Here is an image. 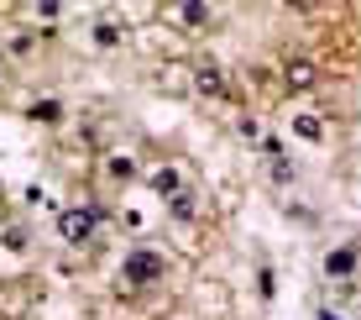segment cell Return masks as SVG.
<instances>
[{
  "label": "cell",
  "mask_w": 361,
  "mask_h": 320,
  "mask_svg": "<svg viewBox=\"0 0 361 320\" xmlns=\"http://www.w3.org/2000/svg\"><path fill=\"white\" fill-rule=\"evenodd\" d=\"M126 278H131V284H152V278H163V252H131L126 257Z\"/></svg>",
  "instance_id": "obj_1"
},
{
  "label": "cell",
  "mask_w": 361,
  "mask_h": 320,
  "mask_svg": "<svg viewBox=\"0 0 361 320\" xmlns=\"http://www.w3.org/2000/svg\"><path fill=\"white\" fill-rule=\"evenodd\" d=\"M58 231H63L68 242H84L94 231V211H84V205H79V211H63V215H58Z\"/></svg>",
  "instance_id": "obj_2"
},
{
  "label": "cell",
  "mask_w": 361,
  "mask_h": 320,
  "mask_svg": "<svg viewBox=\"0 0 361 320\" xmlns=\"http://www.w3.org/2000/svg\"><path fill=\"white\" fill-rule=\"evenodd\" d=\"M309 84H314V64L293 53V58H288V90H293V95H304Z\"/></svg>",
  "instance_id": "obj_3"
},
{
  "label": "cell",
  "mask_w": 361,
  "mask_h": 320,
  "mask_svg": "<svg viewBox=\"0 0 361 320\" xmlns=\"http://www.w3.org/2000/svg\"><path fill=\"white\" fill-rule=\"evenodd\" d=\"M325 273H330V278H351V273H356V247H335V252L325 257Z\"/></svg>",
  "instance_id": "obj_4"
},
{
  "label": "cell",
  "mask_w": 361,
  "mask_h": 320,
  "mask_svg": "<svg viewBox=\"0 0 361 320\" xmlns=\"http://www.w3.org/2000/svg\"><path fill=\"white\" fill-rule=\"evenodd\" d=\"M199 95H226V79H220V69L209 58L199 64Z\"/></svg>",
  "instance_id": "obj_5"
},
{
  "label": "cell",
  "mask_w": 361,
  "mask_h": 320,
  "mask_svg": "<svg viewBox=\"0 0 361 320\" xmlns=\"http://www.w3.org/2000/svg\"><path fill=\"white\" fill-rule=\"evenodd\" d=\"M178 21H189V27H204V21H209V6H204V0H189V6H178Z\"/></svg>",
  "instance_id": "obj_6"
},
{
  "label": "cell",
  "mask_w": 361,
  "mask_h": 320,
  "mask_svg": "<svg viewBox=\"0 0 361 320\" xmlns=\"http://www.w3.org/2000/svg\"><path fill=\"white\" fill-rule=\"evenodd\" d=\"M178 184H183V174H178V168H163V174L152 179V189H163L168 200H173V194H178Z\"/></svg>",
  "instance_id": "obj_7"
},
{
  "label": "cell",
  "mask_w": 361,
  "mask_h": 320,
  "mask_svg": "<svg viewBox=\"0 0 361 320\" xmlns=\"http://www.w3.org/2000/svg\"><path fill=\"white\" fill-rule=\"evenodd\" d=\"M319 131H325V126H319V121H314V116H298V137H309V142H314V137H319Z\"/></svg>",
  "instance_id": "obj_8"
},
{
  "label": "cell",
  "mask_w": 361,
  "mask_h": 320,
  "mask_svg": "<svg viewBox=\"0 0 361 320\" xmlns=\"http://www.w3.org/2000/svg\"><path fill=\"white\" fill-rule=\"evenodd\" d=\"M173 215H178V220L194 215V200H189V194H173Z\"/></svg>",
  "instance_id": "obj_9"
},
{
  "label": "cell",
  "mask_w": 361,
  "mask_h": 320,
  "mask_svg": "<svg viewBox=\"0 0 361 320\" xmlns=\"http://www.w3.org/2000/svg\"><path fill=\"white\" fill-rule=\"evenodd\" d=\"M94 42H105V47H116L121 37H116V27H94Z\"/></svg>",
  "instance_id": "obj_10"
}]
</instances>
